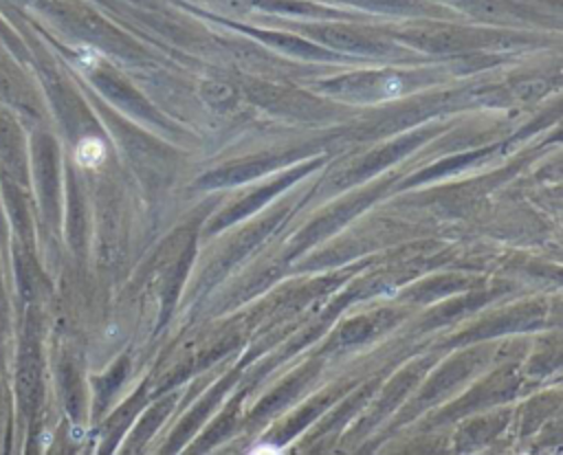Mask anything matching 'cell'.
<instances>
[{
    "mask_svg": "<svg viewBox=\"0 0 563 455\" xmlns=\"http://www.w3.org/2000/svg\"><path fill=\"white\" fill-rule=\"evenodd\" d=\"M103 154H106V149H103V143L99 138H84L77 145V163L84 165V167L99 165Z\"/></svg>",
    "mask_w": 563,
    "mask_h": 455,
    "instance_id": "1",
    "label": "cell"
}]
</instances>
